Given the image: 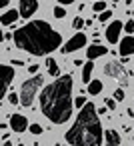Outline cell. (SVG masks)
Here are the masks:
<instances>
[{
	"instance_id": "1f68e13d",
	"label": "cell",
	"mask_w": 134,
	"mask_h": 146,
	"mask_svg": "<svg viewBox=\"0 0 134 146\" xmlns=\"http://www.w3.org/2000/svg\"><path fill=\"white\" fill-rule=\"evenodd\" d=\"M4 146H12V144H10V142H8V140H4Z\"/></svg>"
},
{
	"instance_id": "52a82bcc",
	"label": "cell",
	"mask_w": 134,
	"mask_h": 146,
	"mask_svg": "<svg viewBox=\"0 0 134 146\" xmlns=\"http://www.w3.org/2000/svg\"><path fill=\"white\" fill-rule=\"evenodd\" d=\"M122 28H124V24H122L120 20H114V22L106 28V40H108L110 44H116V42H118V38H120Z\"/></svg>"
},
{
	"instance_id": "ffe728a7",
	"label": "cell",
	"mask_w": 134,
	"mask_h": 146,
	"mask_svg": "<svg viewBox=\"0 0 134 146\" xmlns=\"http://www.w3.org/2000/svg\"><path fill=\"white\" fill-rule=\"evenodd\" d=\"M84 24H86V22H84L82 18H74V22H72V28H74V30H80Z\"/></svg>"
},
{
	"instance_id": "7c38bea8",
	"label": "cell",
	"mask_w": 134,
	"mask_h": 146,
	"mask_svg": "<svg viewBox=\"0 0 134 146\" xmlns=\"http://www.w3.org/2000/svg\"><path fill=\"white\" fill-rule=\"evenodd\" d=\"M108 50L104 48V46H100V44H94V46H90L88 50H86V56H88V60H94V58H98V56H104Z\"/></svg>"
},
{
	"instance_id": "277c9868",
	"label": "cell",
	"mask_w": 134,
	"mask_h": 146,
	"mask_svg": "<svg viewBox=\"0 0 134 146\" xmlns=\"http://www.w3.org/2000/svg\"><path fill=\"white\" fill-rule=\"evenodd\" d=\"M42 82H44V78L40 74H36L22 84V90H20V104L22 106H32V100H34L38 88L42 86Z\"/></svg>"
},
{
	"instance_id": "d4e9b609",
	"label": "cell",
	"mask_w": 134,
	"mask_h": 146,
	"mask_svg": "<svg viewBox=\"0 0 134 146\" xmlns=\"http://www.w3.org/2000/svg\"><path fill=\"white\" fill-rule=\"evenodd\" d=\"M30 132L38 136V134H42V126H40V124H32V126H30Z\"/></svg>"
},
{
	"instance_id": "4316f807",
	"label": "cell",
	"mask_w": 134,
	"mask_h": 146,
	"mask_svg": "<svg viewBox=\"0 0 134 146\" xmlns=\"http://www.w3.org/2000/svg\"><path fill=\"white\" fill-rule=\"evenodd\" d=\"M114 98H116V100H124V90H122V88H118V90L114 92Z\"/></svg>"
},
{
	"instance_id": "ac0fdd59",
	"label": "cell",
	"mask_w": 134,
	"mask_h": 146,
	"mask_svg": "<svg viewBox=\"0 0 134 146\" xmlns=\"http://www.w3.org/2000/svg\"><path fill=\"white\" fill-rule=\"evenodd\" d=\"M104 8H106V4L100 2V0H96V2L92 4V10H94V12H104Z\"/></svg>"
},
{
	"instance_id": "9a60e30c",
	"label": "cell",
	"mask_w": 134,
	"mask_h": 146,
	"mask_svg": "<svg viewBox=\"0 0 134 146\" xmlns=\"http://www.w3.org/2000/svg\"><path fill=\"white\" fill-rule=\"evenodd\" d=\"M92 70H94V64H92V60H88V62L82 66V80H84V82H88V84L92 82V80H90V76H92Z\"/></svg>"
},
{
	"instance_id": "f546056e",
	"label": "cell",
	"mask_w": 134,
	"mask_h": 146,
	"mask_svg": "<svg viewBox=\"0 0 134 146\" xmlns=\"http://www.w3.org/2000/svg\"><path fill=\"white\" fill-rule=\"evenodd\" d=\"M8 2H10V0H0V8H6Z\"/></svg>"
},
{
	"instance_id": "5b68a950",
	"label": "cell",
	"mask_w": 134,
	"mask_h": 146,
	"mask_svg": "<svg viewBox=\"0 0 134 146\" xmlns=\"http://www.w3.org/2000/svg\"><path fill=\"white\" fill-rule=\"evenodd\" d=\"M104 74L112 76V78H118L120 84H128V74H126L124 66L120 62H116V60H110V62L104 64Z\"/></svg>"
},
{
	"instance_id": "7402d4cb",
	"label": "cell",
	"mask_w": 134,
	"mask_h": 146,
	"mask_svg": "<svg viewBox=\"0 0 134 146\" xmlns=\"http://www.w3.org/2000/svg\"><path fill=\"white\" fill-rule=\"evenodd\" d=\"M8 102H10V104H18V102H20V96H16V92H10V94H8Z\"/></svg>"
},
{
	"instance_id": "2e32d148",
	"label": "cell",
	"mask_w": 134,
	"mask_h": 146,
	"mask_svg": "<svg viewBox=\"0 0 134 146\" xmlns=\"http://www.w3.org/2000/svg\"><path fill=\"white\" fill-rule=\"evenodd\" d=\"M102 92V82L100 80H92L90 84H88V94L90 96H96V94H100Z\"/></svg>"
},
{
	"instance_id": "484cf974",
	"label": "cell",
	"mask_w": 134,
	"mask_h": 146,
	"mask_svg": "<svg viewBox=\"0 0 134 146\" xmlns=\"http://www.w3.org/2000/svg\"><path fill=\"white\" fill-rule=\"evenodd\" d=\"M124 30H126L128 34H134V22H132V20H128V22L124 24Z\"/></svg>"
},
{
	"instance_id": "e0dca14e",
	"label": "cell",
	"mask_w": 134,
	"mask_h": 146,
	"mask_svg": "<svg viewBox=\"0 0 134 146\" xmlns=\"http://www.w3.org/2000/svg\"><path fill=\"white\" fill-rule=\"evenodd\" d=\"M46 66H48V74L50 76H60V70H58V64L54 58H48L46 60Z\"/></svg>"
},
{
	"instance_id": "3957f363",
	"label": "cell",
	"mask_w": 134,
	"mask_h": 146,
	"mask_svg": "<svg viewBox=\"0 0 134 146\" xmlns=\"http://www.w3.org/2000/svg\"><path fill=\"white\" fill-rule=\"evenodd\" d=\"M102 138L104 132L98 120V110L92 102H88L84 108H80L76 122L66 132V142L72 146H102Z\"/></svg>"
},
{
	"instance_id": "d6a6232c",
	"label": "cell",
	"mask_w": 134,
	"mask_h": 146,
	"mask_svg": "<svg viewBox=\"0 0 134 146\" xmlns=\"http://www.w3.org/2000/svg\"><path fill=\"white\" fill-rule=\"evenodd\" d=\"M112 2H118V0H112Z\"/></svg>"
},
{
	"instance_id": "7a4b0ae2",
	"label": "cell",
	"mask_w": 134,
	"mask_h": 146,
	"mask_svg": "<svg viewBox=\"0 0 134 146\" xmlns=\"http://www.w3.org/2000/svg\"><path fill=\"white\" fill-rule=\"evenodd\" d=\"M40 110L42 114L54 122L64 124L72 114V76H58L56 82L48 84L40 94Z\"/></svg>"
},
{
	"instance_id": "9c48e42d",
	"label": "cell",
	"mask_w": 134,
	"mask_h": 146,
	"mask_svg": "<svg viewBox=\"0 0 134 146\" xmlns=\"http://www.w3.org/2000/svg\"><path fill=\"white\" fill-rule=\"evenodd\" d=\"M10 126H12L14 132H24V130L28 128V120H26V116H22V114H12V116H10Z\"/></svg>"
},
{
	"instance_id": "603a6c76",
	"label": "cell",
	"mask_w": 134,
	"mask_h": 146,
	"mask_svg": "<svg viewBox=\"0 0 134 146\" xmlns=\"http://www.w3.org/2000/svg\"><path fill=\"white\" fill-rule=\"evenodd\" d=\"M74 104H76L78 108H84V106H86L88 102H86V98H84V96H78V98L74 100Z\"/></svg>"
},
{
	"instance_id": "5bb4252c",
	"label": "cell",
	"mask_w": 134,
	"mask_h": 146,
	"mask_svg": "<svg viewBox=\"0 0 134 146\" xmlns=\"http://www.w3.org/2000/svg\"><path fill=\"white\" fill-rule=\"evenodd\" d=\"M18 16H20V12H16V10H8V12H4L2 16H0V22H2L4 26H8V24L16 22V20H18Z\"/></svg>"
},
{
	"instance_id": "cb8c5ba5",
	"label": "cell",
	"mask_w": 134,
	"mask_h": 146,
	"mask_svg": "<svg viewBox=\"0 0 134 146\" xmlns=\"http://www.w3.org/2000/svg\"><path fill=\"white\" fill-rule=\"evenodd\" d=\"M116 102H118L116 98H106V108H110V110H114V108H116Z\"/></svg>"
},
{
	"instance_id": "d6986e66",
	"label": "cell",
	"mask_w": 134,
	"mask_h": 146,
	"mask_svg": "<svg viewBox=\"0 0 134 146\" xmlns=\"http://www.w3.org/2000/svg\"><path fill=\"white\" fill-rule=\"evenodd\" d=\"M54 16H56V18H64V16H66L64 6H56V8H54Z\"/></svg>"
},
{
	"instance_id": "44dd1931",
	"label": "cell",
	"mask_w": 134,
	"mask_h": 146,
	"mask_svg": "<svg viewBox=\"0 0 134 146\" xmlns=\"http://www.w3.org/2000/svg\"><path fill=\"white\" fill-rule=\"evenodd\" d=\"M110 16H112V12H110V10H104V12H100L98 20H100V22H106V20H108Z\"/></svg>"
},
{
	"instance_id": "6da1fadb",
	"label": "cell",
	"mask_w": 134,
	"mask_h": 146,
	"mask_svg": "<svg viewBox=\"0 0 134 146\" xmlns=\"http://www.w3.org/2000/svg\"><path fill=\"white\" fill-rule=\"evenodd\" d=\"M14 44L20 50H26L34 56H44L56 50L62 42V36L44 20H32L14 32Z\"/></svg>"
},
{
	"instance_id": "4dcf8cb0",
	"label": "cell",
	"mask_w": 134,
	"mask_h": 146,
	"mask_svg": "<svg viewBox=\"0 0 134 146\" xmlns=\"http://www.w3.org/2000/svg\"><path fill=\"white\" fill-rule=\"evenodd\" d=\"M12 64H16V66H22L24 62H22V60H16V58H14V60H12Z\"/></svg>"
},
{
	"instance_id": "8992f818",
	"label": "cell",
	"mask_w": 134,
	"mask_h": 146,
	"mask_svg": "<svg viewBox=\"0 0 134 146\" xmlns=\"http://www.w3.org/2000/svg\"><path fill=\"white\" fill-rule=\"evenodd\" d=\"M84 44H86V34L78 32V34H74V36L64 44V48H62L60 52H62V54H70V52H74V50H80Z\"/></svg>"
},
{
	"instance_id": "8fae6325",
	"label": "cell",
	"mask_w": 134,
	"mask_h": 146,
	"mask_svg": "<svg viewBox=\"0 0 134 146\" xmlns=\"http://www.w3.org/2000/svg\"><path fill=\"white\" fill-rule=\"evenodd\" d=\"M120 54L122 56L134 54V36H126V38L120 40Z\"/></svg>"
},
{
	"instance_id": "83f0119b",
	"label": "cell",
	"mask_w": 134,
	"mask_h": 146,
	"mask_svg": "<svg viewBox=\"0 0 134 146\" xmlns=\"http://www.w3.org/2000/svg\"><path fill=\"white\" fill-rule=\"evenodd\" d=\"M36 70H38V64H32V66H28V72H30V74H34Z\"/></svg>"
},
{
	"instance_id": "ba28073f",
	"label": "cell",
	"mask_w": 134,
	"mask_h": 146,
	"mask_svg": "<svg viewBox=\"0 0 134 146\" xmlns=\"http://www.w3.org/2000/svg\"><path fill=\"white\" fill-rule=\"evenodd\" d=\"M38 10V0H20V16L22 18H30L34 12Z\"/></svg>"
},
{
	"instance_id": "f1b7e54d",
	"label": "cell",
	"mask_w": 134,
	"mask_h": 146,
	"mask_svg": "<svg viewBox=\"0 0 134 146\" xmlns=\"http://www.w3.org/2000/svg\"><path fill=\"white\" fill-rule=\"evenodd\" d=\"M58 2H60L62 6H68V4H72V2H74V0H58Z\"/></svg>"
},
{
	"instance_id": "4fadbf2b",
	"label": "cell",
	"mask_w": 134,
	"mask_h": 146,
	"mask_svg": "<svg viewBox=\"0 0 134 146\" xmlns=\"http://www.w3.org/2000/svg\"><path fill=\"white\" fill-rule=\"evenodd\" d=\"M104 140H106V146H120V136L116 130H106Z\"/></svg>"
},
{
	"instance_id": "30bf717a",
	"label": "cell",
	"mask_w": 134,
	"mask_h": 146,
	"mask_svg": "<svg viewBox=\"0 0 134 146\" xmlns=\"http://www.w3.org/2000/svg\"><path fill=\"white\" fill-rule=\"evenodd\" d=\"M2 74H4V80H2V92H0V96H6V92H8V86H10V82H12V78H14V68L12 66H2Z\"/></svg>"
}]
</instances>
